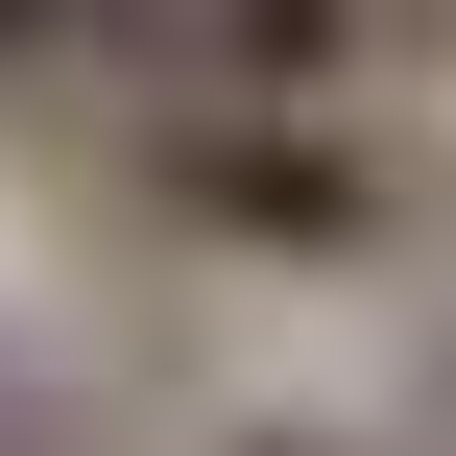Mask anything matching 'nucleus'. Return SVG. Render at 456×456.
Returning <instances> with one entry per match:
<instances>
[{"mask_svg": "<svg viewBox=\"0 0 456 456\" xmlns=\"http://www.w3.org/2000/svg\"><path fill=\"white\" fill-rule=\"evenodd\" d=\"M144 168H168V216H216V240H289V265L385 240V144H361V120H313V96H192Z\"/></svg>", "mask_w": 456, "mask_h": 456, "instance_id": "nucleus-1", "label": "nucleus"}]
</instances>
